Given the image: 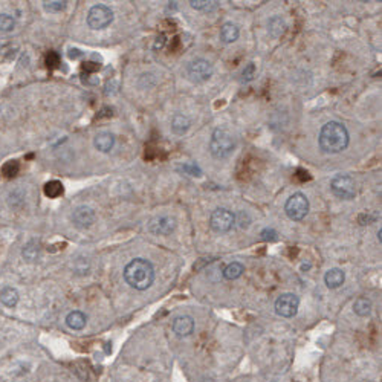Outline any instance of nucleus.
Returning a JSON list of instances; mask_svg holds the SVG:
<instances>
[{
    "instance_id": "f257e3e1",
    "label": "nucleus",
    "mask_w": 382,
    "mask_h": 382,
    "mask_svg": "<svg viewBox=\"0 0 382 382\" xmlns=\"http://www.w3.org/2000/svg\"><path fill=\"white\" fill-rule=\"evenodd\" d=\"M320 149L324 153L335 154L346 150L349 146V131L344 124L338 121H331L321 127L318 136Z\"/></svg>"
},
{
    "instance_id": "f03ea898",
    "label": "nucleus",
    "mask_w": 382,
    "mask_h": 382,
    "mask_svg": "<svg viewBox=\"0 0 382 382\" xmlns=\"http://www.w3.org/2000/svg\"><path fill=\"white\" fill-rule=\"evenodd\" d=\"M124 280L136 291H146L154 281L153 265L146 258L131 260L124 268Z\"/></svg>"
},
{
    "instance_id": "7ed1b4c3",
    "label": "nucleus",
    "mask_w": 382,
    "mask_h": 382,
    "mask_svg": "<svg viewBox=\"0 0 382 382\" xmlns=\"http://www.w3.org/2000/svg\"><path fill=\"white\" fill-rule=\"evenodd\" d=\"M235 149L234 136L229 133L227 128L219 127L213 131L211 141H209V152L216 159H227L228 156L232 154Z\"/></svg>"
},
{
    "instance_id": "20e7f679",
    "label": "nucleus",
    "mask_w": 382,
    "mask_h": 382,
    "mask_svg": "<svg viewBox=\"0 0 382 382\" xmlns=\"http://www.w3.org/2000/svg\"><path fill=\"white\" fill-rule=\"evenodd\" d=\"M284 211H286L287 217L291 220H294V222L303 220L309 213V201H307V197L303 193H294L287 199V202L284 205Z\"/></svg>"
},
{
    "instance_id": "39448f33",
    "label": "nucleus",
    "mask_w": 382,
    "mask_h": 382,
    "mask_svg": "<svg viewBox=\"0 0 382 382\" xmlns=\"http://www.w3.org/2000/svg\"><path fill=\"white\" fill-rule=\"evenodd\" d=\"M112 22H113V11L106 5L92 6L87 14V25L94 31L107 28Z\"/></svg>"
},
{
    "instance_id": "423d86ee",
    "label": "nucleus",
    "mask_w": 382,
    "mask_h": 382,
    "mask_svg": "<svg viewBox=\"0 0 382 382\" xmlns=\"http://www.w3.org/2000/svg\"><path fill=\"white\" fill-rule=\"evenodd\" d=\"M235 225V214L231 213L227 208H217L209 217V227L216 232H228Z\"/></svg>"
},
{
    "instance_id": "0eeeda50",
    "label": "nucleus",
    "mask_w": 382,
    "mask_h": 382,
    "mask_svg": "<svg viewBox=\"0 0 382 382\" xmlns=\"http://www.w3.org/2000/svg\"><path fill=\"white\" fill-rule=\"evenodd\" d=\"M331 190L336 197H339V199H346V201H350L357 196V185H355V180L347 175L335 176L331 182Z\"/></svg>"
},
{
    "instance_id": "6e6552de",
    "label": "nucleus",
    "mask_w": 382,
    "mask_h": 382,
    "mask_svg": "<svg viewBox=\"0 0 382 382\" xmlns=\"http://www.w3.org/2000/svg\"><path fill=\"white\" fill-rule=\"evenodd\" d=\"M187 74L190 76V80L193 83H204L206 80H209L213 75V66L208 60L205 58H196L193 60L188 68H187Z\"/></svg>"
},
{
    "instance_id": "1a4fd4ad",
    "label": "nucleus",
    "mask_w": 382,
    "mask_h": 382,
    "mask_svg": "<svg viewBox=\"0 0 382 382\" xmlns=\"http://www.w3.org/2000/svg\"><path fill=\"white\" fill-rule=\"evenodd\" d=\"M300 298L295 294H281L275 301V312L283 318H292L298 312Z\"/></svg>"
},
{
    "instance_id": "9d476101",
    "label": "nucleus",
    "mask_w": 382,
    "mask_h": 382,
    "mask_svg": "<svg viewBox=\"0 0 382 382\" xmlns=\"http://www.w3.org/2000/svg\"><path fill=\"white\" fill-rule=\"evenodd\" d=\"M72 220L76 228H81V229L90 228L95 222V211L86 205L78 206L72 214Z\"/></svg>"
},
{
    "instance_id": "9b49d317",
    "label": "nucleus",
    "mask_w": 382,
    "mask_h": 382,
    "mask_svg": "<svg viewBox=\"0 0 382 382\" xmlns=\"http://www.w3.org/2000/svg\"><path fill=\"white\" fill-rule=\"evenodd\" d=\"M175 228H176V220L168 216L154 217L149 225V229L153 234H159V235H167L170 232H173Z\"/></svg>"
},
{
    "instance_id": "f8f14e48",
    "label": "nucleus",
    "mask_w": 382,
    "mask_h": 382,
    "mask_svg": "<svg viewBox=\"0 0 382 382\" xmlns=\"http://www.w3.org/2000/svg\"><path fill=\"white\" fill-rule=\"evenodd\" d=\"M173 332L183 338V336H190L194 332V320L188 315H182V317H178L173 321Z\"/></svg>"
},
{
    "instance_id": "ddd939ff",
    "label": "nucleus",
    "mask_w": 382,
    "mask_h": 382,
    "mask_svg": "<svg viewBox=\"0 0 382 382\" xmlns=\"http://www.w3.org/2000/svg\"><path fill=\"white\" fill-rule=\"evenodd\" d=\"M344 280H346V274L339 268L329 269L324 275V281H326V286L329 289H338L339 286H342Z\"/></svg>"
},
{
    "instance_id": "4468645a",
    "label": "nucleus",
    "mask_w": 382,
    "mask_h": 382,
    "mask_svg": "<svg viewBox=\"0 0 382 382\" xmlns=\"http://www.w3.org/2000/svg\"><path fill=\"white\" fill-rule=\"evenodd\" d=\"M86 323H87L86 315L80 310H74L66 317V324H68V327L72 329V331H83L86 327Z\"/></svg>"
},
{
    "instance_id": "2eb2a0df",
    "label": "nucleus",
    "mask_w": 382,
    "mask_h": 382,
    "mask_svg": "<svg viewBox=\"0 0 382 382\" xmlns=\"http://www.w3.org/2000/svg\"><path fill=\"white\" fill-rule=\"evenodd\" d=\"M115 146V136L109 131H102V133L95 136V147L102 152V153H107L113 149Z\"/></svg>"
},
{
    "instance_id": "dca6fc26",
    "label": "nucleus",
    "mask_w": 382,
    "mask_h": 382,
    "mask_svg": "<svg viewBox=\"0 0 382 382\" xmlns=\"http://www.w3.org/2000/svg\"><path fill=\"white\" fill-rule=\"evenodd\" d=\"M239 28L234 23H225L220 29V40L223 43H234L239 38Z\"/></svg>"
},
{
    "instance_id": "f3484780",
    "label": "nucleus",
    "mask_w": 382,
    "mask_h": 382,
    "mask_svg": "<svg viewBox=\"0 0 382 382\" xmlns=\"http://www.w3.org/2000/svg\"><path fill=\"white\" fill-rule=\"evenodd\" d=\"M0 301H2L6 307H16L19 303V292L14 287L6 286L0 291Z\"/></svg>"
},
{
    "instance_id": "a211bd4d",
    "label": "nucleus",
    "mask_w": 382,
    "mask_h": 382,
    "mask_svg": "<svg viewBox=\"0 0 382 382\" xmlns=\"http://www.w3.org/2000/svg\"><path fill=\"white\" fill-rule=\"evenodd\" d=\"M188 128H190V120L185 115L178 113L173 116V120H171V130H173L176 135L187 133Z\"/></svg>"
},
{
    "instance_id": "6ab92c4d",
    "label": "nucleus",
    "mask_w": 382,
    "mask_h": 382,
    "mask_svg": "<svg viewBox=\"0 0 382 382\" xmlns=\"http://www.w3.org/2000/svg\"><path fill=\"white\" fill-rule=\"evenodd\" d=\"M353 310L358 317H367L372 312V301L365 297H361L353 303Z\"/></svg>"
},
{
    "instance_id": "aec40b11",
    "label": "nucleus",
    "mask_w": 382,
    "mask_h": 382,
    "mask_svg": "<svg viewBox=\"0 0 382 382\" xmlns=\"http://www.w3.org/2000/svg\"><path fill=\"white\" fill-rule=\"evenodd\" d=\"M243 272H245V266L242 265V263L232 261L225 269H223V277H225L227 280H235V279H239Z\"/></svg>"
},
{
    "instance_id": "412c9836",
    "label": "nucleus",
    "mask_w": 382,
    "mask_h": 382,
    "mask_svg": "<svg viewBox=\"0 0 382 382\" xmlns=\"http://www.w3.org/2000/svg\"><path fill=\"white\" fill-rule=\"evenodd\" d=\"M286 31V23L281 17L275 16L269 20V34L275 38H279L284 34Z\"/></svg>"
},
{
    "instance_id": "4be33fe9",
    "label": "nucleus",
    "mask_w": 382,
    "mask_h": 382,
    "mask_svg": "<svg viewBox=\"0 0 382 382\" xmlns=\"http://www.w3.org/2000/svg\"><path fill=\"white\" fill-rule=\"evenodd\" d=\"M63 191H64L63 183L58 182V180H51V182H48L46 185H45V194H46L48 197H52V199H54V197L61 196Z\"/></svg>"
},
{
    "instance_id": "5701e85b",
    "label": "nucleus",
    "mask_w": 382,
    "mask_h": 382,
    "mask_svg": "<svg viewBox=\"0 0 382 382\" xmlns=\"http://www.w3.org/2000/svg\"><path fill=\"white\" fill-rule=\"evenodd\" d=\"M190 5L197 11H205V12H211L219 8V2H208V0H191Z\"/></svg>"
},
{
    "instance_id": "b1692460",
    "label": "nucleus",
    "mask_w": 382,
    "mask_h": 382,
    "mask_svg": "<svg viewBox=\"0 0 382 382\" xmlns=\"http://www.w3.org/2000/svg\"><path fill=\"white\" fill-rule=\"evenodd\" d=\"M19 170H20V165H19L17 161H8V162L2 167V175H3L6 179H11V178L17 176Z\"/></svg>"
},
{
    "instance_id": "393cba45",
    "label": "nucleus",
    "mask_w": 382,
    "mask_h": 382,
    "mask_svg": "<svg viewBox=\"0 0 382 382\" xmlns=\"http://www.w3.org/2000/svg\"><path fill=\"white\" fill-rule=\"evenodd\" d=\"M16 26V20L8 14H0V32H11Z\"/></svg>"
},
{
    "instance_id": "a878e982",
    "label": "nucleus",
    "mask_w": 382,
    "mask_h": 382,
    "mask_svg": "<svg viewBox=\"0 0 382 382\" xmlns=\"http://www.w3.org/2000/svg\"><path fill=\"white\" fill-rule=\"evenodd\" d=\"M45 9L49 12H61L68 6V2H61V0H54V2H45Z\"/></svg>"
},
{
    "instance_id": "bb28decb",
    "label": "nucleus",
    "mask_w": 382,
    "mask_h": 382,
    "mask_svg": "<svg viewBox=\"0 0 382 382\" xmlns=\"http://www.w3.org/2000/svg\"><path fill=\"white\" fill-rule=\"evenodd\" d=\"M23 255L28 260H35V257H38V243L37 242H31L26 245V248L23 249Z\"/></svg>"
},
{
    "instance_id": "cd10ccee",
    "label": "nucleus",
    "mask_w": 382,
    "mask_h": 382,
    "mask_svg": "<svg viewBox=\"0 0 382 382\" xmlns=\"http://www.w3.org/2000/svg\"><path fill=\"white\" fill-rule=\"evenodd\" d=\"M242 76H243V81H245V83L253 81L254 76H255V64H254V63H249L246 68L243 69Z\"/></svg>"
},
{
    "instance_id": "c85d7f7f",
    "label": "nucleus",
    "mask_w": 382,
    "mask_h": 382,
    "mask_svg": "<svg viewBox=\"0 0 382 382\" xmlns=\"http://www.w3.org/2000/svg\"><path fill=\"white\" fill-rule=\"evenodd\" d=\"M60 64V55L57 54V52H49V54L46 55V66L48 68H51V69H54V68H57V66Z\"/></svg>"
},
{
    "instance_id": "c756f323",
    "label": "nucleus",
    "mask_w": 382,
    "mask_h": 382,
    "mask_svg": "<svg viewBox=\"0 0 382 382\" xmlns=\"http://www.w3.org/2000/svg\"><path fill=\"white\" fill-rule=\"evenodd\" d=\"M249 222H251V219H249V216L246 213H243V211H240L239 214L235 216V223H239L240 228H248Z\"/></svg>"
},
{
    "instance_id": "7c9ffc66",
    "label": "nucleus",
    "mask_w": 382,
    "mask_h": 382,
    "mask_svg": "<svg viewBox=\"0 0 382 382\" xmlns=\"http://www.w3.org/2000/svg\"><path fill=\"white\" fill-rule=\"evenodd\" d=\"M182 170H183V171H187V173L191 175V176H201V175H202L201 168L197 167L196 164H185V165L182 167Z\"/></svg>"
},
{
    "instance_id": "2f4dec72",
    "label": "nucleus",
    "mask_w": 382,
    "mask_h": 382,
    "mask_svg": "<svg viewBox=\"0 0 382 382\" xmlns=\"http://www.w3.org/2000/svg\"><path fill=\"white\" fill-rule=\"evenodd\" d=\"M261 235H263V240H275L277 239V232L274 231V229H263V232H261Z\"/></svg>"
},
{
    "instance_id": "473e14b6",
    "label": "nucleus",
    "mask_w": 382,
    "mask_h": 382,
    "mask_svg": "<svg viewBox=\"0 0 382 382\" xmlns=\"http://www.w3.org/2000/svg\"><path fill=\"white\" fill-rule=\"evenodd\" d=\"M376 219V216H367V214H361L359 216V223L361 225H370V222H373Z\"/></svg>"
},
{
    "instance_id": "72a5a7b5",
    "label": "nucleus",
    "mask_w": 382,
    "mask_h": 382,
    "mask_svg": "<svg viewBox=\"0 0 382 382\" xmlns=\"http://www.w3.org/2000/svg\"><path fill=\"white\" fill-rule=\"evenodd\" d=\"M84 71L86 72H94V71H97V69H100V64H97V63H92V61H87V63H84Z\"/></svg>"
},
{
    "instance_id": "f704fd0d",
    "label": "nucleus",
    "mask_w": 382,
    "mask_h": 382,
    "mask_svg": "<svg viewBox=\"0 0 382 382\" xmlns=\"http://www.w3.org/2000/svg\"><path fill=\"white\" fill-rule=\"evenodd\" d=\"M165 45V35L161 34L159 37L156 38V43H154V49H161L162 46Z\"/></svg>"
}]
</instances>
